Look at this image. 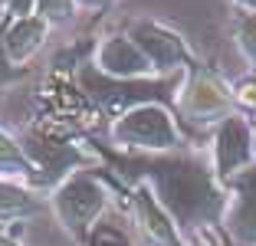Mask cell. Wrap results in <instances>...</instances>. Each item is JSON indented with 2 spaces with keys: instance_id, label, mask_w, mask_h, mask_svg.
I'll return each mask as SVG.
<instances>
[{
  "instance_id": "obj_1",
  "label": "cell",
  "mask_w": 256,
  "mask_h": 246,
  "mask_svg": "<svg viewBox=\"0 0 256 246\" xmlns=\"http://www.w3.org/2000/svg\"><path fill=\"white\" fill-rule=\"evenodd\" d=\"M106 161L125 184H148L178 230H220L230 194L207 154L184 148L174 154H102V164Z\"/></svg>"
},
{
  "instance_id": "obj_2",
  "label": "cell",
  "mask_w": 256,
  "mask_h": 246,
  "mask_svg": "<svg viewBox=\"0 0 256 246\" xmlns=\"http://www.w3.org/2000/svg\"><path fill=\"white\" fill-rule=\"evenodd\" d=\"M106 138L128 154H174L184 151V132L164 102H142L115 115Z\"/></svg>"
},
{
  "instance_id": "obj_3",
  "label": "cell",
  "mask_w": 256,
  "mask_h": 246,
  "mask_svg": "<svg viewBox=\"0 0 256 246\" xmlns=\"http://www.w3.org/2000/svg\"><path fill=\"white\" fill-rule=\"evenodd\" d=\"M112 197L115 187L108 174H96V168H92V171H72L46 194V200H50L56 224L72 240L86 243L89 233L96 230V220L112 207Z\"/></svg>"
},
{
  "instance_id": "obj_4",
  "label": "cell",
  "mask_w": 256,
  "mask_h": 246,
  "mask_svg": "<svg viewBox=\"0 0 256 246\" xmlns=\"http://www.w3.org/2000/svg\"><path fill=\"white\" fill-rule=\"evenodd\" d=\"M174 105H178L181 118H188L190 125L217 128L226 115L236 112L234 82H226L214 66H207V62L197 60L194 66L181 76Z\"/></svg>"
},
{
  "instance_id": "obj_5",
  "label": "cell",
  "mask_w": 256,
  "mask_h": 246,
  "mask_svg": "<svg viewBox=\"0 0 256 246\" xmlns=\"http://www.w3.org/2000/svg\"><path fill=\"white\" fill-rule=\"evenodd\" d=\"M122 33L148 56V62L154 66L158 79H178V76H184L197 62V52L188 43V36L181 30H174L171 23H164V20L132 16Z\"/></svg>"
},
{
  "instance_id": "obj_6",
  "label": "cell",
  "mask_w": 256,
  "mask_h": 246,
  "mask_svg": "<svg viewBox=\"0 0 256 246\" xmlns=\"http://www.w3.org/2000/svg\"><path fill=\"white\" fill-rule=\"evenodd\" d=\"M210 164L217 171L220 184L230 180L234 174L246 171L256 164V142H253V118H246L243 112L226 115L210 138Z\"/></svg>"
},
{
  "instance_id": "obj_7",
  "label": "cell",
  "mask_w": 256,
  "mask_h": 246,
  "mask_svg": "<svg viewBox=\"0 0 256 246\" xmlns=\"http://www.w3.org/2000/svg\"><path fill=\"white\" fill-rule=\"evenodd\" d=\"M115 190L125 197V207L132 214V220H135L138 236H142L144 246H188L178 224L158 204V197L151 194L148 184H125V187H115ZM204 246H210V243L204 240Z\"/></svg>"
},
{
  "instance_id": "obj_8",
  "label": "cell",
  "mask_w": 256,
  "mask_h": 246,
  "mask_svg": "<svg viewBox=\"0 0 256 246\" xmlns=\"http://www.w3.org/2000/svg\"><path fill=\"white\" fill-rule=\"evenodd\" d=\"M92 69L115 82H154L158 72L125 33H108L92 46Z\"/></svg>"
},
{
  "instance_id": "obj_9",
  "label": "cell",
  "mask_w": 256,
  "mask_h": 246,
  "mask_svg": "<svg viewBox=\"0 0 256 246\" xmlns=\"http://www.w3.org/2000/svg\"><path fill=\"white\" fill-rule=\"evenodd\" d=\"M226 194V214H224V233L234 243L256 246V164L246 171L234 174L230 180H224Z\"/></svg>"
},
{
  "instance_id": "obj_10",
  "label": "cell",
  "mask_w": 256,
  "mask_h": 246,
  "mask_svg": "<svg viewBox=\"0 0 256 246\" xmlns=\"http://www.w3.org/2000/svg\"><path fill=\"white\" fill-rule=\"evenodd\" d=\"M50 30H53V26L36 14L14 16V20L7 16V23H4V52H7V60L14 62L16 69H26L30 60L46 46Z\"/></svg>"
},
{
  "instance_id": "obj_11",
  "label": "cell",
  "mask_w": 256,
  "mask_h": 246,
  "mask_svg": "<svg viewBox=\"0 0 256 246\" xmlns=\"http://www.w3.org/2000/svg\"><path fill=\"white\" fill-rule=\"evenodd\" d=\"M43 210H50V200L40 190L26 184H14V180H0V230L40 216Z\"/></svg>"
},
{
  "instance_id": "obj_12",
  "label": "cell",
  "mask_w": 256,
  "mask_h": 246,
  "mask_svg": "<svg viewBox=\"0 0 256 246\" xmlns=\"http://www.w3.org/2000/svg\"><path fill=\"white\" fill-rule=\"evenodd\" d=\"M0 180H14V184H26L36 190L40 184V168L33 164V158L23 151L20 138L10 134L0 125Z\"/></svg>"
},
{
  "instance_id": "obj_13",
  "label": "cell",
  "mask_w": 256,
  "mask_h": 246,
  "mask_svg": "<svg viewBox=\"0 0 256 246\" xmlns=\"http://www.w3.org/2000/svg\"><path fill=\"white\" fill-rule=\"evenodd\" d=\"M234 43L240 56L246 60V66L256 72V10H236L234 14Z\"/></svg>"
},
{
  "instance_id": "obj_14",
  "label": "cell",
  "mask_w": 256,
  "mask_h": 246,
  "mask_svg": "<svg viewBox=\"0 0 256 246\" xmlns=\"http://www.w3.org/2000/svg\"><path fill=\"white\" fill-rule=\"evenodd\" d=\"M33 14L43 16L50 26H62V23H72L79 16V4L76 0H36Z\"/></svg>"
},
{
  "instance_id": "obj_15",
  "label": "cell",
  "mask_w": 256,
  "mask_h": 246,
  "mask_svg": "<svg viewBox=\"0 0 256 246\" xmlns=\"http://www.w3.org/2000/svg\"><path fill=\"white\" fill-rule=\"evenodd\" d=\"M234 98H236V112H256V72L236 82Z\"/></svg>"
},
{
  "instance_id": "obj_16",
  "label": "cell",
  "mask_w": 256,
  "mask_h": 246,
  "mask_svg": "<svg viewBox=\"0 0 256 246\" xmlns=\"http://www.w3.org/2000/svg\"><path fill=\"white\" fill-rule=\"evenodd\" d=\"M4 23H7V16L0 20V89H7V86H14V82H20L26 76V69H16L4 52Z\"/></svg>"
},
{
  "instance_id": "obj_17",
  "label": "cell",
  "mask_w": 256,
  "mask_h": 246,
  "mask_svg": "<svg viewBox=\"0 0 256 246\" xmlns=\"http://www.w3.org/2000/svg\"><path fill=\"white\" fill-rule=\"evenodd\" d=\"M79 4V14H106L115 0H76Z\"/></svg>"
},
{
  "instance_id": "obj_18",
  "label": "cell",
  "mask_w": 256,
  "mask_h": 246,
  "mask_svg": "<svg viewBox=\"0 0 256 246\" xmlns=\"http://www.w3.org/2000/svg\"><path fill=\"white\" fill-rule=\"evenodd\" d=\"M200 236L207 240V243H210V246H226V243H224V236H220L217 230H207V233H200Z\"/></svg>"
},
{
  "instance_id": "obj_19",
  "label": "cell",
  "mask_w": 256,
  "mask_h": 246,
  "mask_svg": "<svg viewBox=\"0 0 256 246\" xmlns=\"http://www.w3.org/2000/svg\"><path fill=\"white\" fill-rule=\"evenodd\" d=\"M0 246H23V243H20V240H14L7 230H0Z\"/></svg>"
},
{
  "instance_id": "obj_20",
  "label": "cell",
  "mask_w": 256,
  "mask_h": 246,
  "mask_svg": "<svg viewBox=\"0 0 256 246\" xmlns=\"http://www.w3.org/2000/svg\"><path fill=\"white\" fill-rule=\"evenodd\" d=\"M236 10H256V0H234Z\"/></svg>"
},
{
  "instance_id": "obj_21",
  "label": "cell",
  "mask_w": 256,
  "mask_h": 246,
  "mask_svg": "<svg viewBox=\"0 0 256 246\" xmlns=\"http://www.w3.org/2000/svg\"><path fill=\"white\" fill-rule=\"evenodd\" d=\"M253 142H256V115H253Z\"/></svg>"
},
{
  "instance_id": "obj_22",
  "label": "cell",
  "mask_w": 256,
  "mask_h": 246,
  "mask_svg": "<svg viewBox=\"0 0 256 246\" xmlns=\"http://www.w3.org/2000/svg\"><path fill=\"white\" fill-rule=\"evenodd\" d=\"M0 4H7V0H0Z\"/></svg>"
}]
</instances>
